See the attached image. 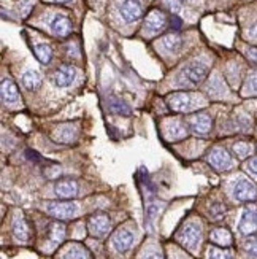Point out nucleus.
Listing matches in <instances>:
<instances>
[{"instance_id": "1", "label": "nucleus", "mask_w": 257, "mask_h": 259, "mask_svg": "<svg viewBox=\"0 0 257 259\" xmlns=\"http://www.w3.org/2000/svg\"><path fill=\"white\" fill-rule=\"evenodd\" d=\"M176 239H178V242H180L181 245L194 250L195 246L198 245L200 239H202V231H200V228L195 226V224H192V223L186 224V226L181 228L180 232L176 234Z\"/></svg>"}, {"instance_id": "2", "label": "nucleus", "mask_w": 257, "mask_h": 259, "mask_svg": "<svg viewBox=\"0 0 257 259\" xmlns=\"http://www.w3.org/2000/svg\"><path fill=\"white\" fill-rule=\"evenodd\" d=\"M46 211L49 215L59 218V220H69L72 217L76 215L78 211V205L75 202H48L46 204Z\"/></svg>"}, {"instance_id": "3", "label": "nucleus", "mask_w": 257, "mask_h": 259, "mask_svg": "<svg viewBox=\"0 0 257 259\" xmlns=\"http://www.w3.org/2000/svg\"><path fill=\"white\" fill-rule=\"evenodd\" d=\"M208 73L207 65L202 62H192L187 67H184V70L181 73V80L187 84H198L205 80V76Z\"/></svg>"}, {"instance_id": "4", "label": "nucleus", "mask_w": 257, "mask_h": 259, "mask_svg": "<svg viewBox=\"0 0 257 259\" xmlns=\"http://www.w3.org/2000/svg\"><path fill=\"white\" fill-rule=\"evenodd\" d=\"M233 197L240 202H251L257 199V188L252 182L241 178L233 186Z\"/></svg>"}, {"instance_id": "5", "label": "nucleus", "mask_w": 257, "mask_h": 259, "mask_svg": "<svg viewBox=\"0 0 257 259\" xmlns=\"http://www.w3.org/2000/svg\"><path fill=\"white\" fill-rule=\"evenodd\" d=\"M165 27H167V16L162 13L161 10H152L148 15L146 21H144L143 30L146 33H149V35H154V33H159Z\"/></svg>"}, {"instance_id": "6", "label": "nucleus", "mask_w": 257, "mask_h": 259, "mask_svg": "<svg viewBox=\"0 0 257 259\" xmlns=\"http://www.w3.org/2000/svg\"><path fill=\"white\" fill-rule=\"evenodd\" d=\"M207 161L211 165H213L215 168H218V170H229V168L233 165L232 156L224 148H215V150H211V153L207 157Z\"/></svg>"}, {"instance_id": "7", "label": "nucleus", "mask_w": 257, "mask_h": 259, "mask_svg": "<svg viewBox=\"0 0 257 259\" xmlns=\"http://www.w3.org/2000/svg\"><path fill=\"white\" fill-rule=\"evenodd\" d=\"M167 105L173 111H187L194 105V96L189 93H173L167 97Z\"/></svg>"}, {"instance_id": "8", "label": "nucleus", "mask_w": 257, "mask_h": 259, "mask_svg": "<svg viewBox=\"0 0 257 259\" xmlns=\"http://www.w3.org/2000/svg\"><path fill=\"white\" fill-rule=\"evenodd\" d=\"M119 15L126 22H133L140 19L143 15V7L140 4V0H124L119 5Z\"/></svg>"}, {"instance_id": "9", "label": "nucleus", "mask_w": 257, "mask_h": 259, "mask_svg": "<svg viewBox=\"0 0 257 259\" xmlns=\"http://www.w3.org/2000/svg\"><path fill=\"white\" fill-rule=\"evenodd\" d=\"M189 127L197 135H208L211 131V118L207 113H194L187 119Z\"/></svg>"}, {"instance_id": "10", "label": "nucleus", "mask_w": 257, "mask_h": 259, "mask_svg": "<svg viewBox=\"0 0 257 259\" xmlns=\"http://www.w3.org/2000/svg\"><path fill=\"white\" fill-rule=\"evenodd\" d=\"M238 231L243 235H251L257 231V210L255 208H244L238 223Z\"/></svg>"}, {"instance_id": "11", "label": "nucleus", "mask_w": 257, "mask_h": 259, "mask_svg": "<svg viewBox=\"0 0 257 259\" xmlns=\"http://www.w3.org/2000/svg\"><path fill=\"white\" fill-rule=\"evenodd\" d=\"M87 228L94 234L95 237H104V235L110 231V218L104 213H95L87 221Z\"/></svg>"}, {"instance_id": "12", "label": "nucleus", "mask_w": 257, "mask_h": 259, "mask_svg": "<svg viewBox=\"0 0 257 259\" xmlns=\"http://www.w3.org/2000/svg\"><path fill=\"white\" fill-rule=\"evenodd\" d=\"M76 78V69L72 65H62L53 75V81L56 86L59 88H67L73 83V80Z\"/></svg>"}, {"instance_id": "13", "label": "nucleus", "mask_w": 257, "mask_h": 259, "mask_svg": "<svg viewBox=\"0 0 257 259\" xmlns=\"http://www.w3.org/2000/svg\"><path fill=\"white\" fill-rule=\"evenodd\" d=\"M113 248L118 251V253H126L132 243H133V234L127 229H119L115 235H113Z\"/></svg>"}, {"instance_id": "14", "label": "nucleus", "mask_w": 257, "mask_h": 259, "mask_svg": "<svg viewBox=\"0 0 257 259\" xmlns=\"http://www.w3.org/2000/svg\"><path fill=\"white\" fill-rule=\"evenodd\" d=\"M54 191L61 199H72L78 194V185L73 180H61L56 183Z\"/></svg>"}, {"instance_id": "15", "label": "nucleus", "mask_w": 257, "mask_h": 259, "mask_svg": "<svg viewBox=\"0 0 257 259\" xmlns=\"http://www.w3.org/2000/svg\"><path fill=\"white\" fill-rule=\"evenodd\" d=\"M51 30L59 37H67L72 30V22L67 16L59 15L51 21Z\"/></svg>"}, {"instance_id": "16", "label": "nucleus", "mask_w": 257, "mask_h": 259, "mask_svg": "<svg viewBox=\"0 0 257 259\" xmlns=\"http://www.w3.org/2000/svg\"><path fill=\"white\" fill-rule=\"evenodd\" d=\"M18 99H19L18 88L15 86L13 81L5 78V80L2 81V100H4V104L11 105V104L18 102Z\"/></svg>"}, {"instance_id": "17", "label": "nucleus", "mask_w": 257, "mask_h": 259, "mask_svg": "<svg viewBox=\"0 0 257 259\" xmlns=\"http://www.w3.org/2000/svg\"><path fill=\"white\" fill-rule=\"evenodd\" d=\"M161 47L167 53H178L183 48V37L178 33H169L161 40Z\"/></svg>"}, {"instance_id": "18", "label": "nucleus", "mask_w": 257, "mask_h": 259, "mask_svg": "<svg viewBox=\"0 0 257 259\" xmlns=\"http://www.w3.org/2000/svg\"><path fill=\"white\" fill-rule=\"evenodd\" d=\"M210 240L216 245H219V246H230L232 245V234L224 228H218V229L211 231Z\"/></svg>"}, {"instance_id": "19", "label": "nucleus", "mask_w": 257, "mask_h": 259, "mask_svg": "<svg viewBox=\"0 0 257 259\" xmlns=\"http://www.w3.org/2000/svg\"><path fill=\"white\" fill-rule=\"evenodd\" d=\"M53 135H54V139L61 143H70L75 139L76 129L72 124H64V126H59L58 129H56Z\"/></svg>"}, {"instance_id": "20", "label": "nucleus", "mask_w": 257, "mask_h": 259, "mask_svg": "<svg viewBox=\"0 0 257 259\" xmlns=\"http://www.w3.org/2000/svg\"><path fill=\"white\" fill-rule=\"evenodd\" d=\"M13 234L18 240H22V242L29 239V226L22 215H16L13 221Z\"/></svg>"}, {"instance_id": "21", "label": "nucleus", "mask_w": 257, "mask_h": 259, "mask_svg": "<svg viewBox=\"0 0 257 259\" xmlns=\"http://www.w3.org/2000/svg\"><path fill=\"white\" fill-rule=\"evenodd\" d=\"M167 135H169L170 140H181L187 135V129L181 121H173L167 126Z\"/></svg>"}, {"instance_id": "22", "label": "nucleus", "mask_w": 257, "mask_h": 259, "mask_svg": "<svg viewBox=\"0 0 257 259\" xmlns=\"http://www.w3.org/2000/svg\"><path fill=\"white\" fill-rule=\"evenodd\" d=\"M22 84H24V88L29 89V91H33V89H37L41 84V76L38 75V72L27 70L22 75Z\"/></svg>"}, {"instance_id": "23", "label": "nucleus", "mask_w": 257, "mask_h": 259, "mask_svg": "<svg viewBox=\"0 0 257 259\" xmlns=\"http://www.w3.org/2000/svg\"><path fill=\"white\" fill-rule=\"evenodd\" d=\"M64 259H91V256L81 245H72L64 254Z\"/></svg>"}, {"instance_id": "24", "label": "nucleus", "mask_w": 257, "mask_h": 259, "mask_svg": "<svg viewBox=\"0 0 257 259\" xmlns=\"http://www.w3.org/2000/svg\"><path fill=\"white\" fill-rule=\"evenodd\" d=\"M65 237V226L62 223H53L49 224V239L56 243L62 242Z\"/></svg>"}, {"instance_id": "25", "label": "nucleus", "mask_w": 257, "mask_h": 259, "mask_svg": "<svg viewBox=\"0 0 257 259\" xmlns=\"http://www.w3.org/2000/svg\"><path fill=\"white\" fill-rule=\"evenodd\" d=\"M33 51H35V56H37L41 64H49L51 62L53 51H51V48L48 47V45H37V47L33 48Z\"/></svg>"}, {"instance_id": "26", "label": "nucleus", "mask_w": 257, "mask_h": 259, "mask_svg": "<svg viewBox=\"0 0 257 259\" xmlns=\"http://www.w3.org/2000/svg\"><path fill=\"white\" fill-rule=\"evenodd\" d=\"M110 110L115 111V113H119V115H130L129 107L124 102H122V100H119L116 97L110 99Z\"/></svg>"}, {"instance_id": "27", "label": "nucleus", "mask_w": 257, "mask_h": 259, "mask_svg": "<svg viewBox=\"0 0 257 259\" xmlns=\"http://www.w3.org/2000/svg\"><path fill=\"white\" fill-rule=\"evenodd\" d=\"M208 259H233V256H232V253L229 250H222V248H216V246H210Z\"/></svg>"}, {"instance_id": "28", "label": "nucleus", "mask_w": 257, "mask_h": 259, "mask_svg": "<svg viewBox=\"0 0 257 259\" xmlns=\"http://www.w3.org/2000/svg\"><path fill=\"white\" fill-rule=\"evenodd\" d=\"M233 151H235V154L238 157H248L252 151L251 145L246 143V142H237L235 145H233Z\"/></svg>"}, {"instance_id": "29", "label": "nucleus", "mask_w": 257, "mask_h": 259, "mask_svg": "<svg viewBox=\"0 0 257 259\" xmlns=\"http://www.w3.org/2000/svg\"><path fill=\"white\" fill-rule=\"evenodd\" d=\"M244 94L257 96V73H252V75L248 78L246 86H244Z\"/></svg>"}, {"instance_id": "30", "label": "nucleus", "mask_w": 257, "mask_h": 259, "mask_svg": "<svg viewBox=\"0 0 257 259\" xmlns=\"http://www.w3.org/2000/svg\"><path fill=\"white\" fill-rule=\"evenodd\" d=\"M244 250H246V253L251 254L252 257H257V237L249 239L246 243H244Z\"/></svg>"}, {"instance_id": "31", "label": "nucleus", "mask_w": 257, "mask_h": 259, "mask_svg": "<svg viewBox=\"0 0 257 259\" xmlns=\"http://www.w3.org/2000/svg\"><path fill=\"white\" fill-rule=\"evenodd\" d=\"M164 4L169 7L173 13H178L181 10V0H164Z\"/></svg>"}, {"instance_id": "32", "label": "nucleus", "mask_w": 257, "mask_h": 259, "mask_svg": "<svg viewBox=\"0 0 257 259\" xmlns=\"http://www.w3.org/2000/svg\"><path fill=\"white\" fill-rule=\"evenodd\" d=\"M224 213H226V207H222V205H215L211 208V215H213V218H216V220L224 217Z\"/></svg>"}, {"instance_id": "33", "label": "nucleus", "mask_w": 257, "mask_h": 259, "mask_svg": "<svg viewBox=\"0 0 257 259\" xmlns=\"http://www.w3.org/2000/svg\"><path fill=\"white\" fill-rule=\"evenodd\" d=\"M248 56H249V59H251L252 62L257 64V48H249V50H248Z\"/></svg>"}, {"instance_id": "34", "label": "nucleus", "mask_w": 257, "mask_h": 259, "mask_svg": "<svg viewBox=\"0 0 257 259\" xmlns=\"http://www.w3.org/2000/svg\"><path fill=\"white\" fill-rule=\"evenodd\" d=\"M249 170H252L257 175V156L252 157V159L249 161Z\"/></svg>"}, {"instance_id": "35", "label": "nucleus", "mask_w": 257, "mask_h": 259, "mask_svg": "<svg viewBox=\"0 0 257 259\" xmlns=\"http://www.w3.org/2000/svg\"><path fill=\"white\" fill-rule=\"evenodd\" d=\"M249 37L257 38V22H255V24H252V27L249 29Z\"/></svg>"}, {"instance_id": "36", "label": "nucleus", "mask_w": 257, "mask_h": 259, "mask_svg": "<svg viewBox=\"0 0 257 259\" xmlns=\"http://www.w3.org/2000/svg\"><path fill=\"white\" fill-rule=\"evenodd\" d=\"M148 259H164L161 254H151V256H148Z\"/></svg>"}, {"instance_id": "37", "label": "nucleus", "mask_w": 257, "mask_h": 259, "mask_svg": "<svg viewBox=\"0 0 257 259\" xmlns=\"http://www.w3.org/2000/svg\"><path fill=\"white\" fill-rule=\"evenodd\" d=\"M56 2H59V4H64V2H69V0H56Z\"/></svg>"}]
</instances>
